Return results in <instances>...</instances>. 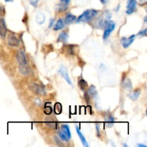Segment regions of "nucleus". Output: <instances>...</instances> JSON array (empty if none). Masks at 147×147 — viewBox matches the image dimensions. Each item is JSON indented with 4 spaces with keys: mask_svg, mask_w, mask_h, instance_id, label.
<instances>
[{
    "mask_svg": "<svg viewBox=\"0 0 147 147\" xmlns=\"http://www.w3.org/2000/svg\"><path fill=\"white\" fill-rule=\"evenodd\" d=\"M124 88H126V89L129 90L132 88V85H131V83L129 80H126L125 82L124 83Z\"/></svg>",
    "mask_w": 147,
    "mask_h": 147,
    "instance_id": "obj_23",
    "label": "nucleus"
},
{
    "mask_svg": "<svg viewBox=\"0 0 147 147\" xmlns=\"http://www.w3.org/2000/svg\"><path fill=\"white\" fill-rule=\"evenodd\" d=\"M7 26L5 23V20L4 18L0 19V36L2 38H5L7 35Z\"/></svg>",
    "mask_w": 147,
    "mask_h": 147,
    "instance_id": "obj_9",
    "label": "nucleus"
},
{
    "mask_svg": "<svg viewBox=\"0 0 147 147\" xmlns=\"http://www.w3.org/2000/svg\"><path fill=\"white\" fill-rule=\"evenodd\" d=\"M51 112H52V108L50 107H46L45 108V114H50Z\"/></svg>",
    "mask_w": 147,
    "mask_h": 147,
    "instance_id": "obj_27",
    "label": "nucleus"
},
{
    "mask_svg": "<svg viewBox=\"0 0 147 147\" xmlns=\"http://www.w3.org/2000/svg\"><path fill=\"white\" fill-rule=\"evenodd\" d=\"M76 132H77V134H78V137L80 138V140H81V143H82L83 145L85 147L89 146V145H88V142H87L86 139H85V136H84L83 134L81 133V130L79 129V128H78V127H76Z\"/></svg>",
    "mask_w": 147,
    "mask_h": 147,
    "instance_id": "obj_10",
    "label": "nucleus"
},
{
    "mask_svg": "<svg viewBox=\"0 0 147 147\" xmlns=\"http://www.w3.org/2000/svg\"><path fill=\"white\" fill-rule=\"evenodd\" d=\"M35 102L37 103V104L38 105V103H39V105H41V102H40V100L38 99V98H37V99H35Z\"/></svg>",
    "mask_w": 147,
    "mask_h": 147,
    "instance_id": "obj_32",
    "label": "nucleus"
},
{
    "mask_svg": "<svg viewBox=\"0 0 147 147\" xmlns=\"http://www.w3.org/2000/svg\"><path fill=\"white\" fill-rule=\"evenodd\" d=\"M58 136H59V138H60L62 141H65V142H67V141H68V140H69L68 138H67L65 134H64L62 131H59V132H58Z\"/></svg>",
    "mask_w": 147,
    "mask_h": 147,
    "instance_id": "obj_21",
    "label": "nucleus"
},
{
    "mask_svg": "<svg viewBox=\"0 0 147 147\" xmlns=\"http://www.w3.org/2000/svg\"><path fill=\"white\" fill-rule=\"evenodd\" d=\"M84 97H85V101H86L87 102H89V101H90V95H88V93H85V95H84Z\"/></svg>",
    "mask_w": 147,
    "mask_h": 147,
    "instance_id": "obj_29",
    "label": "nucleus"
},
{
    "mask_svg": "<svg viewBox=\"0 0 147 147\" xmlns=\"http://www.w3.org/2000/svg\"><path fill=\"white\" fill-rule=\"evenodd\" d=\"M46 124H47V126H48L50 127V128H53V129H55V128H57V124H56V123L50 122V123H47Z\"/></svg>",
    "mask_w": 147,
    "mask_h": 147,
    "instance_id": "obj_24",
    "label": "nucleus"
},
{
    "mask_svg": "<svg viewBox=\"0 0 147 147\" xmlns=\"http://www.w3.org/2000/svg\"><path fill=\"white\" fill-rule=\"evenodd\" d=\"M135 35H131L129 38H123L121 40V43L124 48H128L135 40Z\"/></svg>",
    "mask_w": 147,
    "mask_h": 147,
    "instance_id": "obj_7",
    "label": "nucleus"
},
{
    "mask_svg": "<svg viewBox=\"0 0 147 147\" xmlns=\"http://www.w3.org/2000/svg\"><path fill=\"white\" fill-rule=\"evenodd\" d=\"M2 7H1V6H0V15L2 14Z\"/></svg>",
    "mask_w": 147,
    "mask_h": 147,
    "instance_id": "obj_35",
    "label": "nucleus"
},
{
    "mask_svg": "<svg viewBox=\"0 0 147 147\" xmlns=\"http://www.w3.org/2000/svg\"><path fill=\"white\" fill-rule=\"evenodd\" d=\"M137 146H138V147H146V146L144 145V144H137Z\"/></svg>",
    "mask_w": 147,
    "mask_h": 147,
    "instance_id": "obj_33",
    "label": "nucleus"
},
{
    "mask_svg": "<svg viewBox=\"0 0 147 147\" xmlns=\"http://www.w3.org/2000/svg\"><path fill=\"white\" fill-rule=\"evenodd\" d=\"M105 30H104L103 35V38L104 40H106L110 36L111 32L115 30V24L113 21L112 20H108L105 22Z\"/></svg>",
    "mask_w": 147,
    "mask_h": 147,
    "instance_id": "obj_2",
    "label": "nucleus"
},
{
    "mask_svg": "<svg viewBox=\"0 0 147 147\" xmlns=\"http://www.w3.org/2000/svg\"><path fill=\"white\" fill-rule=\"evenodd\" d=\"M55 112L57 114H60L62 112V105L60 103H57L55 105Z\"/></svg>",
    "mask_w": 147,
    "mask_h": 147,
    "instance_id": "obj_20",
    "label": "nucleus"
},
{
    "mask_svg": "<svg viewBox=\"0 0 147 147\" xmlns=\"http://www.w3.org/2000/svg\"><path fill=\"white\" fill-rule=\"evenodd\" d=\"M6 2H13V0H5Z\"/></svg>",
    "mask_w": 147,
    "mask_h": 147,
    "instance_id": "obj_34",
    "label": "nucleus"
},
{
    "mask_svg": "<svg viewBox=\"0 0 147 147\" xmlns=\"http://www.w3.org/2000/svg\"><path fill=\"white\" fill-rule=\"evenodd\" d=\"M8 44L12 47H18L19 45V41L18 38L13 34H9L7 38Z\"/></svg>",
    "mask_w": 147,
    "mask_h": 147,
    "instance_id": "obj_8",
    "label": "nucleus"
},
{
    "mask_svg": "<svg viewBox=\"0 0 147 147\" xmlns=\"http://www.w3.org/2000/svg\"><path fill=\"white\" fill-rule=\"evenodd\" d=\"M17 60L19 62V65L25 66L27 65V59L25 53L22 50H19L16 55Z\"/></svg>",
    "mask_w": 147,
    "mask_h": 147,
    "instance_id": "obj_5",
    "label": "nucleus"
},
{
    "mask_svg": "<svg viewBox=\"0 0 147 147\" xmlns=\"http://www.w3.org/2000/svg\"><path fill=\"white\" fill-rule=\"evenodd\" d=\"M29 2H30V4L32 6L36 7L38 6V2H39V0H29Z\"/></svg>",
    "mask_w": 147,
    "mask_h": 147,
    "instance_id": "obj_25",
    "label": "nucleus"
},
{
    "mask_svg": "<svg viewBox=\"0 0 147 147\" xmlns=\"http://www.w3.org/2000/svg\"><path fill=\"white\" fill-rule=\"evenodd\" d=\"M75 19H76V16H75V15H72L70 13H68L65 18V24L68 25H70Z\"/></svg>",
    "mask_w": 147,
    "mask_h": 147,
    "instance_id": "obj_11",
    "label": "nucleus"
},
{
    "mask_svg": "<svg viewBox=\"0 0 147 147\" xmlns=\"http://www.w3.org/2000/svg\"><path fill=\"white\" fill-rule=\"evenodd\" d=\"M19 69H20L21 73L23 74V75H28V74H29V70L28 69V68L26 67V65H25V66L20 65V68H19Z\"/></svg>",
    "mask_w": 147,
    "mask_h": 147,
    "instance_id": "obj_22",
    "label": "nucleus"
},
{
    "mask_svg": "<svg viewBox=\"0 0 147 147\" xmlns=\"http://www.w3.org/2000/svg\"><path fill=\"white\" fill-rule=\"evenodd\" d=\"M88 95H90V97L93 98H97V95H98V93H97V91H96V88L94 85H91V87L89 88L88 91Z\"/></svg>",
    "mask_w": 147,
    "mask_h": 147,
    "instance_id": "obj_13",
    "label": "nucleus"
},
{
    "mask_svg": "<svg viewBox=\"0 0 147 147\" xmlns=\"http://www.w3.org/2000/svg\"><path fill=\"white\" fill-rule=\"evenodd\" d=\"M147 22V19H146V17H144V22Z\"/></svg>",
    "mask_w": 147,
    "mask_h": 147,
    "instance_id": "obj_36",
    "label": "nucleus"
},
{
    "mask_svg": "<svg viewBox=\"0 0 147 147\" xmlns=\"http://www.w3.org/2000/svg\"><path fill=\"white\" fill-rule=\"evenodd\" d=\"M98 12L95 9H88L85 11L81 15H80L78 18V22H89L91 19H93L98 15Z\"/></svg>",
    "mask_w": 147,
    "mask_h": 147,
    "instance_id": "obj_1",
    "label": "nucleus"
},
{
    "mask_svg": "<svg viewBox=\"0 0 147 147\" xmlns=\"http://www.w3.org/2000/svg\"><path fill=\"white\" fill-rule=\"evenodd\" d=\"M124 146H127L126 144H124Z\"/></svg>",
    "mask_w": 147,
    "mask_h": 147,
    "instance_id": "obj_37",
    "label": "nucleus"
},
{
    "mask_svg": "<svg viewBox=\"0 0 147 147\" xmlns=\"http://www.w3.org/2000/svg\"><path fill=\"white\" fill-rule=\"evenodd\" d=\"M54 22H55V20H54V19H51L50 21V22H49V26H48V28H52V27L53 26Z\"/></svg>",
    "mask_w": 147,
    "mask_h": 147,
    "instance_id": "obj_30",
    "label": "nucleus"
},
{
    "mask_svg": "<svg viewBox=\"0 0 147 147\" xmlns=\"http://www.w3.org/2000/svg\"><path fill=\"white\" fill-rule=\"evenodd\" d=\"M62 132L65 134L67 138H68V139H70L71 132H70V130L69 126L67 125V124H63V125H62Z\"/></svg>",
    "mask_w": 147,
    "mask_h": 147,
    "instance_id": "obj_15",
    "label": "nucleus"
},
{
    "mask_svg": "<svg viewBox=\"0 0 147 147\" xmlns=\"http://www.w3.org/2000/svg\"><path fill=\"white\" fill-rule=\"evenodd\" d=\"M78 86L81 88V90L85 91L87 87H88V83H87V82L84 79H81L78 81Z\"/></svg>",
    "mask_w": 147,
    "mask_h": 147,
    "instance_id": "obj_18",
    "label": "nucleus"
},
{
    "mask_svg": "<svg viewBox=\"0 0 147 147\" xmlns=\"http://www.w3.org/2000/svg\"><path fill=\"white\" fill-rule=\"evenodd\" d=\"M146 32H147V30L145 29V30H144L141 31V32H138V35H141V36L146 37Z\"/></svg>",
    "mask_w": 147,
    "mask_h": 147,
    "instance_id": "obj_28",
    "label": "nucleus"
},
{
    "mask_svg": "<svg viewBox=\"0 0 147 147\" xmlns=\"http://www.w3.org/2000/svg\"><path fill=\"white\" fill-rule=\"evenodd\" d=\"M63 28H64L63 21H62L61 19H60L57 21L56 24H55V26H54V30H55V31L60 30L62 29Z\"/></svg>",
    "mask_w": 147,
    "mask_h": 147,
    "instance_id": "obj_17",
    "label": "nucleus"
},
{
    "mask_svg": "<svg viewBox=\"0 0 147 147\" xmlns=\"http://www.w3.org/2000/svg\"><path fill=\"white\" fill-rule=\"evenodd\" d=\"M105 120H106L107 123H108V127L113 126V125L114 118H113V117L112 116V115H107V117H106V118H105Z\"/></svg>",
    "mask_w": 147,
    "mask_h": 147,
    "instance_id": "obj_19",
    "label": "nucleus"
},
{
    "mask_svg": "<svg viewBox=\"0 0 147 147\" xmlns=\"http://www.w3.org/2000/svg\"><path fill=\"white\" fill-rule=\"evenodd\" d=\"M141 93V90L137 89L136 90V91H134L133 92L130 93L128 94V97H129L130 99H131L132 101H136V100L138 99Z\"/></svg>",
    "mask_w": 147,
    "mask_h": 147,
    "instance_id": "obj_12",
    "label": "nucleus"
},
{
    "mask_svg": "<svg viewBox=\"0 0 147 147\" xmlns=\"http://www.w3.org/2000/svg\"><path fill=\"white\" fill-rule=\"evenodd\" d=\"M36 21L40 25H42L45 21V16L42 12H38L36 15Z\"/></svg>",
    "mask_w": 147,
    "mask_h": 147,
    "instance_id": "obj_16",
    "label": "nucleus"
},
{
    "mask_svg": "<svg viewBox=\"0 0 147 147\" xmlns=\"http://www.w3.org/2000/svg\"><path fill=\"white\" fill-rule=\"evenodd\" d=\"M100 1H101V2L103 4V5H105V4L108 2V0H100Z\"/></svg>",
    "mask_w": 147,
    "mask_h": 147,
    "instance_id": "obj_31",
    "label": "nucleus"
},
{
    "mask_svg": "<svg viewBox=\"0 0 147 147\" xmlns=\"http://www.w3.org/2000/svg\"><path fill=\"white\" fill-rule=\"evenodd\" d=\"M29 88L30 91L36 93L37 95H42L44 93V89L37 83H30L29 85Z\"/></svg>",
    "mask_w": 147,
    "mask_h": 147,
    "instance_id": "obj_6",
    "label": "nucleus"
},
{
    "mask_svg": "<svg viewBox=\"0 0 147 147\" xmlns=\"http://www.w3.org/2000/svg\"><path fill=\"white\" fill-rule=\"evenodd\" d=\"M136 0H128L126 5L127 9L126 11L127 15H131V14L134 13L136 10Z\"/></svg>",
    "mask_w": 147,
    "mask_h": 147,
    "instance_id": "obj_4",
    "label": "nucleus"
},
{
    "mask_svg": "<svg viewBox=\"0 0 147 147\" xmlns=\"http://www.w3.org/2000/svg\"><path fill=\"white\" fill-rule=\"evenodd\" d=\"M68 35L66 32H62V33L60 34V35L58 36V42H63V43H65V42L68 41Z\"/></svg>",
    "mask_w": 147,
    "mask_h": 147,
    "instance_id": "obj_14",
    "label": "nucleus"
},
{
    "mask_svg": "<svg viewBox=\"0 0 147 147\" xmlns=\"http://www.w3.org/2000/svg\"><path fill=\"white\" fill-rule=\"evenodd\" d=\"M58 72H59L60 75L65 79V81H66L70 85H72V81H71L70 78L69 77V75H68V69H67L65 66L60 67V69L58 70Z\"/></svg>",
    "mask_w": 147,
    "mask_h": 147,
    "instance_id": "obj_3",
    "label": "nucleus"
},
{
    "mask_svg": "<svg viewBox=\"0 0 147 147\" xmlns=\"http://www.w3.org/2000/svg\"><path fill=\"white\" fill-rule=\"evenodd\" d=\"M60 2L62 3V5L67 7L68 5V4L70 3V0H60Z\"/></svg>",
    "mask_w": 147,
    "mask_h": 147,
    "instance_id": "obj_26",
    "label": "nucleus"
}]
</instances>
